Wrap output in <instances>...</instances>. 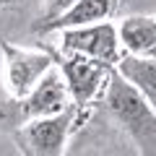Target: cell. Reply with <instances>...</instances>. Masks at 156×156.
Returning a JSON list of instances; mask_svg holds the SVG:
<instances>
[{
    "mask_svg": "<svg viewBox=\"0 0 156 156\" xmlns=\"http://www.w3.org/2000/svg\"><path fill=\"white\" fill-rule=\"evenodd\" d=\"M96 101L107 112V117L122 130V135L130 140L135 154L156 156V109L130 81H125L117 73V68L112 70Z\"/></svg>",
    "mask_w": 156,
    "mask_h": 156,
    "instance_id": "6da1fadb",
    "label": "cell"
},
{
    "mask_svg": "<svg viewBox=\"0 0 156 156\" xmlns=\"http://www.w3.org/2000/svg\"><path fill=\"white\" fill-rule=\"evenodd\" d=\"M70 104L68 83L60 73V65H55L29 94L23 96H5L0 99V130L11 135L13 130L23 128L31 120L55 115Z\"/></svg>",
    "mask_w": 156,
    "mask_h": 156,
    "instance_id": "7a4b0ae2",
    "label": "cell"
},
{
    "mask_svg": "<svg viewBox=\"0 0 156 156\" xmlns=\"http://www.w3.org/2000/svg\"><path fill=\"white\" fill-rule=\"evenodd\" d=\"M86 112H89V107L78 109L70 101L65 109L47 115V117H39V120H31L23 128L13 130L11 140L16 146V151L23 156H62L68 154L70 138L76 133V128L83 122Z\"/></svg>",
    "mask_w": 156,
    "mask_h": 156,
    "instance_id": "3957f363",
    "label": "cell"
},
{
    "mask_svg": "<svg viewBox=\"0 0 156 156\" xmlns=\"http://www.w3.org/2000/svg\"><path fill=\"white\" fill-rule=\"evenodd\" d=\"M57 65V52L0 39V76L5 96H23Z\"/></svg>",
    "mask_w": 156,
    "mask_h": 156,
    "instance_id": "277c9868",
    "label": "cell"
},
{
    "mask_svg": "<svg viewBox=\"0 0 156 156\" xmlns=\"http://www.w3.org/2000/svg\"><path fill=\"white\" fill-rule=\"evenodd\" d=\"M57 65L68 83L70 101L78 109H86L99 99L115 70V65L86 55H57Z\"/></svg>",
    "mask_w": 156,
    "mask_h": 156,
    "instance_id": "5b68a950",
    "label": "cell"
},
{
    "mask_svg": "<svg viewBox=\"0 0 156 156\" xmlns=\"http://www.w3.org/2000/svg\"><path fill=\"white\" fill-rule=\"evenodd\" d=\"M122 44L117 37V26L109 21L89 23V26H73V29H60V44L57 55H86L104 60L109 65H117L122 57Z\"/></svg>",
    "mask_w": 156,
    "mask_h": 156,
    "instance_id": "8992f818",
    "label": "cell"
},
{
    "mask_svg": "<svg viewBox=\"0 0 156 156\" xmlns=\"http://www.w3.org/2000/svg\"><path fill=\"white\" fill-rule=\"evenodd\" d=\"M44 0H0V39L18 42V37H37Z\"/></svg>",
    "mask_w": 156,
    "mask_h": 156,
    "instance_id": "52a82bcc",
    "label": "cell"
},
{
    "mask_svg": "<svg viewBox=\"0 0 156 156\" xmlns=\"http://www.w3.org/2000/svg\"><path fill=\"white\" fill-rule=\"evenodd\" d=\"M120 8V0H76L62 16H57L55 21L39 26L37 34H50L60 31V29H73V26H89V23L109 21Z\"/></svg>",
    "mask_w": 156,
    "mask_h": 156,
    "instance_id": "ba28073f",
    "label": "cell"
},
{
    "mask_svg": "<svg viewBox=\"0 0 156 156\" xmlns=\"http://www.w3.org/2000/svg\"><path fill=\"white\" fill-rule=\"evenodd\" d=\"M115 68H117V73H120L125 81H130V83L146 96V101L156 109V57L122 52V57L117 60Z\"/></svg>",
    "mask_w": 156,
    "mask_h": 156,
    "instance_id": "9c48e42d",
    "label": "cell"
},
{
    "mask_svg": "<svg viewBox=\"0 0 156 156\" xmlns=\"http://www.w3.org/2000/svg\"><path fill=\"white\" fill-rule=\"evenodd\" d=\"M117 37L125 52L130 55H146L156 42V18L154 16H125L117 23Z\"/></svg>",
    "mask_w": 156,
    "mask_h": 156,
    "instance_id": "30bf717a",
    "label": "cell"
},
{
    "mask_svg": "<svg viewBox=\"0 0 156 156\" xmlns=\"http://www.w3.org/2000/svg\"><path fill=\"white\" fill-rule=\"evenodd\" d=\"M73 3H76V0H44V5H42V18H39L37 29L44 26V23H50V21H55L57 16H62ZM37 29H34V34H37Z\"/></svg>",
    "mask_w": 156,
    "mask_h": 156,
    "instance_id": "8fae6325",
    "label": "cell"
},
{
    "mask_svg": "<svg viewBox=\"0 0 156 156\" xmlns=\"http://www.w3.org/2000/svg\"><path fill=\"white\" fill-rule=\"evenodd\" d=\"M146 55H148V57H156V42H154V47H151V50L146 52Z\"/></svg>",
    "mask_w": 156,
    "mask_h": 156,
    "instance_id": "7c38bea8",
    "label": "cell"
}]
</instances>
